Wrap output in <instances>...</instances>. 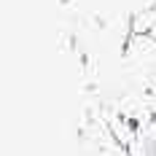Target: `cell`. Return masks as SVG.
<instances>
[{
    "instance_id": "obj_1",
    "label": "cell",
    "mask_w": 156,
    "mask_h": 156,
    "mask_svg": "<svg viewBox=\"0 0 156 156\" xmlns=\"http://www.w3.org/2000/svg\"><path fill=\"white\" fill-rule=\"evenodd\" d=\"M119 86L126 116L143 121L156 119V38L148 32H132L119 70Z\"/></svg>"
},
{
    "instance_id": "obj_2",
    "label": "cell",
    "mask_w": 156,
    "mask_h": 156,
    "mask_svg": "<svg viewBox=\"0 0 156 156\" xmlns=\"http://www.w3.org/2000/svg\"><path fill=\"white\" fill-rule=\"evenodd\" d=\"M135 156H156V119L145 121V126L137 135V145H135Z\"/></svg>"
},
{
    "instance_id": "obj_3",
    "label": "cell",
    "mask_w": 156,
    "mask_h": 156,
    "mask_svg": "<svg viewBox=\"0 0 156 156\" xmlns=\"http://www.w3.org/2000/svg\"><path fill=\"white\" fill-rule=\"evenodd\" d=\"M135 32H148L151 38H156V5L145 8V11L137 16V22H135Z\"/></svg>"
}]
</instances>
